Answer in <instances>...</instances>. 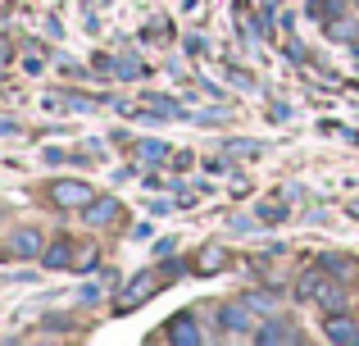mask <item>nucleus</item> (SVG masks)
<instances>
[{"label":"nucleus","instance_id":"obj_1","mask_svg":"<svg viewBox=\"0 0 359 346\" xmlns=\"http://www.w3.org/2000/svg\"><path fill=\"white\" fill-rule=\"evenodd\" d=\"M41 251H46L41 232H36V228H18V232H9V237H5V246H0V255L32 260V255H41Z\"/></svg>","mask_w":359,"mask_h":346},{"label":"nucleus","instance_id":"obj_2","mask_svg":"<svg viewBox=\"0 0 359 346\" xmlns=\"http://www.w3.org/2000/svg\"><path fill=\"white\" fill-rule=\"evenodd\" d=\"M300 292H305V296H314V301H323L327 310H341V301H346L341 283H327V278H318V274H305Z\"/></svg>","mask_w":359,"mask_h":346},{"label":"nucleus","instance_id":"obj_3","mask_svg":"<svg viewBox=\"0 0 359 346\" xmlns=\"http://www.w3.org/2000/svg\"><path fill=\"white\" fill-rule=\"evenodd\" d=\"M50 201L55 205H91V187L87 182H55Z\"/></svg>","mask_w":359,"mask_h":346},{"label":"nucleus","instance_id":"obj_4","mask_svg":"<svg viewBox=\"0 0 359 346\" xmlns=\"http://www.w3.org/2000/svg\"><path fill=\"white\" fill-rule=\"evenodd\" d=\"M223 324H228L232 333H250V328H255V319H250V301H241V305H223Z\"/></svg>","mask_w":359,"mask_h":346},{"label":"nucleus","instance_id":"obj_5","mask_svg":"<svg viewBox=\"0 0 359 346\" xmlns=\"http://www.w3.org/2000/svg\"><path fill=\"white\" fill-rule=\"evenodd\" d=\"M146 292H159V278L141 274L137 283H132V292H128V296H123V301H118V310H132V305H137V301H141V296H146Z\"/></svg>","mask_w":359,"mask_h":346},{"label":"nucleus","instance_id":"obj_6","mask_svg":"<svg viewBox=\"0 0 359 346\" xmlns=\"http://www.w3.org/2000/svg\"><path fill=\"white\" fill-rule=\"evenodd\" d=\"M327 338L332 342H359V328L346 319V314H337V319H327Z\"/></svg>","mask_w":359,"mask_h":346},{"label":"nucleus","instance_id":"obj_7","mask_svg":"<svg viewBox=\"0 0 359 346\" xmlns=\"http://www.w3.org/2000/svg\"><path fill=\"white\" fill-rule=\"evenodd\" d=\"M118 214V201H91V214H87V223H109Z\"/></svg>","mask_w":359,"mask_h":346},{"label":"nucleus","instance_id":"obj_8","mask_svg":"<svg viewBox=\"0 0 359 346\" xmlns=\"http://www.w3.org/2000/svg\"><path fill=\"white\" fill-rule=\"evenodd\" d=\"M173 342H201V328L182 314V319H173Z\"/></svg>","mask_w":359,"mask_h":346},{"label":"nucleus","instance_id":"obj_9","mask_svg":"<svg viewBox=\"0 0 359 346\" xmlns=\"http://www.w3.org/2000/svg\"><path fill=\"white\" fill-rule=\"evenodd\" d=\"M259 342H300V333L296 328H278V324H273V328H259Z\"/></svg>","mask_w":359,"mask_h":346},{"label":"nucleus","instance_id":"obj_10","mask_svg":"<svg viewBox=\"0 0 359 346\" xmlns=\"http://www.w3.org/2000/svg\"><path fill=\"white\" fill-rule=\"evenodd\" d=\"M69 241H60V246H50V255H46V265H50V269H64V265H73V255H69Z\"/></svg>","mask_w":359,"mask_h":346},{"label":"nucleus","instance_id":"obj_11","mask_svg":"<svg viewBox=\"0 0 359 346\" xmlns=\"http://www.w3.org/2000/svg\"><path fill=\"white\" fill-rule=\"evenodd\" d=\"M355 32H359V27L346 23V18H341V23H327V36H337V41H355Z\"/></svg>","mask_w":359,"mask_h":346},{"label":"nucleus","instance_id":"obj_12","mask_svg":"<svg viewBox=\"0 0 359 346\" xmlns=\"http://www.w3.org/2000/svg\"><path fill=\"white\" fill-rule=\"evenodd\" d=\"M245 301H250V310H278V296H269V292H250Z\"/></svg>","mask_w":359,"mask_h":346},{"label":"nucleus","instance_id":"obj_13","mask_svg":"<svg viewBox=\"0 0 359 346\" xmlns=\"http://www.w3.org/2000/svg\"><path fill=\"white\" fill-rule=\"evenodd\" d=\"M141 155H146V160H164V142H146V146H141Z\"/></svg>","mask_w":359,"mask_h":346},{"label":"nucleus","instance_id":"obj_14","mask_svg":"<svg viewBox=\"0 0 359 346\" xmlns=\"http://www.w3.org/2000/svg\"><path fill=\"white\" fill-rule=\"evenodd\" d=\"M259 219H264V223H282V205H264Z\"/></svg>","mask_w":359,"mask_h":346},{"label":"nucleus","instance_id":"obj_15","mask_svg":"<svg viewBox=\"0 0 359 346\" xmlns=\"http://www.w3.org/2000/svg\"><path fill=\"white\" fill-rule=\"evenodd\" d=\"M219 265H223V255H219V251H210V255L201 260V269H205V274H210V269H219Z\"/></svg>","mask_w":359,"mask_h":346},{"label":"nucleus","instance_id":"obj_16","mask_svg":"<svg viewBox=\"0 0 359 346\" xmlns=\"http://www.w3.org/2000/svg\"><path fill=\"white\" fill-rule=\"evenodd\" d=\"M351 210H355V214H359V201H355V205H351Z\"/></svg>","mask_w":359,"mask_h":346},{"label":"nucleus","instance_id":"obj_17","mask_svg":"<svg viewBox=\"0 0 359 346\" xmlns=\"http://www.w3.org/2000/svg\"><path fill=\"white\" fill-rule=\"evenodd\" d=\"M269 5H278V0H269Z\"/></svg>","mask_w":359,"mask_h":346}]
</instances>
